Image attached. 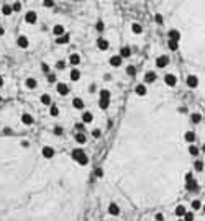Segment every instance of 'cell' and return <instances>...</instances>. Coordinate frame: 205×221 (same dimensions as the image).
Masks as SVG:
<instances>
[{
	"mask_svg": "<svg viewBox=\"0 0 205 221\" xmlns=\"http://www.w3.org/2000/svg\"><path fill=\"white\" fill-rule=\"evenodd\" d=\"M25 85H26V88H36L38 82H36V79H33V77H28L25 80Z\"/></svg>",
	"mask_w": 205,
	"mask_h": 221,
	"instance_id": "obj_25",
	"label": "cell"
},
{
	"mask_svg": "<svg viewBox=\"0 0 205 221\" xmlns=\"http://www.w3.org/2000/svg\"><path fill=\"white\" fill-rule=\"evenodd\" d=\"M3 33H5V30H3V28H0V36H2Z\"/></svg>",
	"mask_w": 205,
	"mask_h": 221,
	"instance_id": "obj_57",
	"label": "cell"
},
{
	"mask_svg": "<svg viewBox=\"0 0 205 221\" xmlns=\"http://www.w3.org/2000/svg\"><path fill=\"white\" fill-rule=\"evenodd\" d=\"M39 102H41L43 105H51V103H53V102H51V97L48 94H43L41 97H39Z\"/></svg>",
	"mask_w": 205,
	"mask_h": 221,
	"instance_id": "obj_30",
	"label": "cell"
},
{
	"mask_svg": "<svg viewBox=\"0 0 205 221\" xmlns=\"http://www.w3.org/2000/svg\"><path fill=\"white\" fill-rule=\"evenodd\" d=\"M41 154H43V157H45V159H51V157H54V149L51 146H45L41 149Z\"/></svg>",
	"mask_w": 205,
	"mask_h": 221,
	"instance_id": "obj_9",
	"label": "cell"
},
{
	"mask_svg": "<svg viewBox=\"0 0 205 221\" xmlns=\"http://www.w3.org/2000/svg\"><path fill=\"white\" fill-rule=\"evenodd\" d=\"M71 157L74 159L79 166H87V164H89V157H87V154L84 152V149H80V147H76V149L71 152Z\"/></svg>",
	"mask_w": 205,
	"mask_h": 221,
	"instance_id": "obj_1",
	"label": "cell"
},
{
	"mask_svg": "<svg viewBox=\"0 0 205 221\" xmlns=\"http://www.w3.org/2000/svg\"><path fill=\"white\" fill-rule=\"evenodd\" d=\"M186 211H187V210H186V206H184V205H177V206H176V210H174L176 216H179V218H182Z\"/></svg>",
	"mask_w": 205,
	"mask_h": 221,
	"instance_id": "obj_27",
	"label": "cell"
},
{
	"mask_svg": "<svg viewBox=\"0 0 205 221\" xmlns=\"http://www.w3.org/2000/svg\"><path fill=\"white\" fill-rule=\"evenodd\" d=\"M56 92H58L59 95H62V97H66L67 94H69V85L64 82H59L58 85H56Z\"/></svg>",
	"mask_w": 205,
	"mask_h": 221,
	"instance_id": "obj_5",
	"label": "cell"
},
{
	"mask_svg": "<svg viewBox=\"0 0 205 221\" xmlns=\"http://www.w3.org/2000/svg\"><path fill=\"white\" fill-rule=\"evenodd\" d=\"M126 74L128 75H136V66H128L126 67Z\"/></svg>",
	"mask_w": 205,
	"mask_h": 221,
	"instance_id": "obj_39",
	"label": "cell"
},
{
	"mask_svg": "<svg viewBox=\"0 0 205 221\" xmlns=\"http://www.w3.org/2000/svg\"><path fill=\"white\" fill-rule=\"evenodd\" d=\"M64 33H66V30H64L62 25H54V26H53V35H54V36H61V35H64Z\"/></svg>",
	"mask_w": 205,
	"mask_h": 221,
	"instance_id": "obj_21",
	"label": "cell"
},
{
	"mask_svg": "<svg viewBox=\"0 0 205 221\" xmlns=\"http://www.w3.org/2000/svg\"><path fill=\"white\" fill-rule=\"evenodd\" d=\"M41 71L45 72V74H49V66H48L46 62H43V64H41Z\"/></svg>",
	"mask_w": 205,
	"mask_h": 221,
	"instance_id": "obj_48",
	"label": "cell"
},
{
	"mask_svg": "<svg viewBox=\"0 0 205 221\" xmlns=\"http://www.w3.org/2000/svg\"><path fill=\"white\" fill-rule=\"evenodd\" d=\"M43 5H45L46 8H53V7H54V0H43Z\"/></svg>",
	"mask_w": 205,
	"mask_h": 221,
	"instance_id": "obj_42",
	"label": "cell"
},
{
	"mask_svg": "<svg viewBox=\"0 0 205 221\" xmlns=\"http://www.w3.org/2000/svg\"><path fill=\"white\" fill-rule=\"evenodd\" d=\"M167 64H169V56H166V54L159 56V58L156 59V67H159V69L167 67Z\"/></svg>",
	"mask_w": 205,
	"mask_h": 221,
	"instance_id": "obj_4",
	"label": "cell"
},
{
	"mask_svg": "<svg viewBox=\"0 0 205 221\" xmlns=\"http://www.w3.org/2000/svg\"><path fill=\"white\" fill-rule=\"evenodd\" d=\"M135 92H136V95H139V97H144V95H146V92H148L146 84H139V85H136L135 87Z\"/></svg>",
	"mask_w": 205,
	"mask_h": 221,
	"instance_id": "obj_11",
	"label": "cell"
},
{
	"mask_svg": "<svg viewBox=\"0 0 205 221\" xmlns=\"http://www.w3.org/2000/svg\"><path fill=\"white\" fill-rule=\"evenodd\" d=\"M108 62H110L112 67H120L123 64V58L120 54H115V56H112V58L108 59Z\"/></svg>",
	"mask_w": 205,
	"mask_h": 221,
	"instance_id": "obj_6",
	"label": "cell"
},
{
	"mask_svg": "<svg viewBox=\"0 0 205 221\" xmlns=\"http://www.w3.org/2000/svg\"><path fill=\"white\" fill-rule=\"evenodd\" d=\"M190 121L194 124H199L200 121H202V115H200V113H192L190 115Z\"/></svg>",
	"mask_w": 205,
	"mask_h": 221,
	"instance_id": "obj_32",
	"label": "cell"
},
{
	"mask_svg": "<svg viewBox=\"0 0 205 221\" xmlns=\"http://www.w3.org/2000/svg\"><path fill=\"white\" fill-rule=\"evenodd\" d=\"M69 64H71V66H79V64H80V56L77 53H72L69 56Z\"/></svg>",
	"mask_w": 205,
	"mask_h": 221,
	"instance_id": "obj_14",
	"label": "cell"
},
{
	"mask_svg": "<svg viewBox=\"0 0 205 221\" xmlns=\"http://www.w3.org/2000/svg\"><path fill=\"white\" fill-rule=\"evenodd\" d=\"M25 21L28 23V25H35L36 21H38V15H36V12L30 10L25 13Z\"/></svg>",
	"mask_w": 205,
	"mask_h": 221,
	"instance_id": "obj_2",
	"label": "cell"
},
{
	"mask_svg": "<svg viewBox=\"0 0 205 221\" xmlns=\"http://www.w3.org/2000/svg\"><path fill=\"white\" fill-rule=\"evenodd\" d=\"M92 121H94V115H92L90 111H84V113H82V123L84 124H89Z\"/></svg>",
	"mask_w": 205,
	"mask_h": 221,
	"instance_id": "obj_18",
	"label": "cell"
},
{
	"mask_svg": "<svg viewBox=\"0 0 205 221\" xmlns=\"http://www.w3.org/2000/svg\"><path fill=\"white\" fill-rule=\"evenodd\" d=\"M200 210H203V213H205V205H203V206H202V208H200Z\"/></svg>",
	"mask_w": 205,
	"mask_h": 221,
	"instance_id": "obj_58",
	"label": "cell"
},
{
	"mask_svg": "<svg viewBox=\"0 0 205 221\" xmlns=\"http://www.w3.org/2000/svg\"><path fill=\"white\" fill-rule=\"evenodd\" d=\"M3 84H5V80H3V77H2V75H0V87H2Z\"/></svg>",
	"mask_w": 205,
	"mask_h": 221,
	"instance_id": "obj_56",
	"label": "cell"
},
{
	"mask_svg": "<svg viewBox=\"0 0 205 221\" xmlns=\"http://www.w3.org/2000/svg\"><path fill=\"white\" fill-rule=\"evenodd\" d=\"M92 136H94V138H100V136H102V131H100V130H94V131H92Z\"/></svg>",
	"mask_w": 205,
	"mask_h": 221,
	"instance_id": "obj_50",
	"label": "cell"
},
{
	"mask_svg": "<svg viewBox=\"0 0 205 221\" xmlns=\"http://www.w3.org/2000/svg\"><path fill=\"white\" fill-rule=\"evenodd\" d=\"M17 44H18V48H22V49H26V48L30 46V39H28V36H25V35H20L17 38Z\"/></svg>",
	"mask_w": 205,
	"mask_h": 221,
	"instance_id": "obj_3",
	"label": "cell"
},
{
	"mask_svg": "<svg viewBox=\"0 0 205 221\" xmlns=\"http://www.w3.org/2000/svg\"><path fill=\"white\" fill-rule=\"evenodd\" d=\"M0 102H2V95H0Z\"/></svg>",
	"mask_w": 205,
	"mask_h": 221,
	"instance_id": "obj_60",
	"label": "cell"
},
{
	"mask_svg": "<svg viewBox=\"0 0 205 221\" xmlns=\"http://www.w3.org/2000/svg\"><path fill=\"white\" fill-rule=\"evenodd\" d=\"M22 123L26 124V126H30V124L35 123V120H33V116H31L30 113H23L22 115Z\"/></svg>",
	"mask_w": 205,
	"mask_h": 221,
	"instance_id": "obj_13",
	"label": "cell"
},
{
	"mask_svg": "<svg viewBox=\"0 0 205 221\" xmlns=\"http://www.w3.org/2000/svg\"><path fill=\"white\" fill-rule=\"evenodd\" d=\"M167 46H169L171 51H177L179 49V41H176V39H167Z\"/></svg>",
	"mask_w": 205,
	"mask_h": 221,
	"instance_id": "obj_28",
	"label": "cell"
},
{
	"mask_svg": "<svg viewBox=\"0 0 205 221\" xmlns=\"http://www.w3.org/2000/svg\"><path fill=\"white\" fill-rule=\"evenodd\" d=\"M48 82H56V74H48Z\"/></svg>",
	"mask_w": 205,
	"mask_h": 221,
	"instance_id": "obj_49",
	"label": "cell"
},
{
	"mask_svg": "<svg viewBox=\"0 0 205 221\" xmlns=\"http://www.w3.org/2000/svg\"><path fill=\"white\" fill-rule=\"evenodd\" d=\"M108 213H110L112 216H118L120 215V208L116 203H110L108 205Z\"/></svg>",
	"mask_w": 205,
	"mask_h": 221,
	"instance_id": "obj_16",
	"label": "cell"
},
{
	"mask_svg": "<svg viewBox=\"0 0 205 221\" xmlns=\"http://www.w3.org/2000/svg\"><path fill=\"white\" fill-rule=\"evenodd\" d=\"M53 133H54L56 136H61V134H62V128H61V126H54Z\"/></svg>",
	"mask_w": 205,
	"mask_h": 221,
	"instance_id": "obj_47",
	"label": "cell"
},
{
	"mask_svg": "<svg viewBox=\"0 0 205 221\" xmlns=\"http://www.w3.org/2000/svg\"><path fill=\"white\" fill-rule=\"evenodd\" d=\"M186 84H187L189 88H195L197 85H199V77H197V75H187Z\"/></svg>",
	"mask_w": 205,
	"mask_h": 221,
	"instance_id": "obj_8",
	"label": "cell"
},
{
	"mask_svg": "<svg viewBox=\"0 0 205 221\" xmlns=\"http://www.w3.org/2000/svg\"><path fill=\"white\" fill-rule=\"evenodd\" d=\"M76 130L84 133V123H77V124H76Z\"/></svg>",
	"mask_w": 205,
	"mask_h": 221,
	"instance_id": "obj_51",
	"label": "cell"
},
{
	"mask_svg": "<svg viewBox=\"0 0 205 221\" xmlns=\"http://www.w3.org/2000/svg\"><path fill=\"white\" fill-rule=\"evenodd\" d=\"M202 151H203V152H205V144H203V146H202Z\"/></svg>",
	"mask_w": 205,
	"mask_h": 221,
	"instance_id": "obj_59",
	"label": "cell"
},
{
	"mask_svg": "<svg viewBox=\"0 0 205 221\" xmlns=\"http://www.w3.org/2000/svg\"><path fill=\"white\" fill-rule=\"evenodd\" d=\"M2 13L5 15V17H10V15L13 13V10H12V5H7V3H5V5L2 7Z\"/></svg>",
	"mask_w": 205,
	"mask_h": 221,
	"instance_id": "obj_34",
	"label": "cell"
},
{
	"mask_svg": "<svg viewBox=\"0 0 205 221\" xmlns=\"http://www.w3.org/2000/svg\"><path fill=\"white\" fill-rule=\"evenodd\" d=\"M86 141H87V136L84 134L82 131H79L77 134H76V143L77 144H86Z\"/></svg>",
	"mask_w": 205,
	"mask_h": 221,
	"instance_id": "obj_23",
	"label": "cell"
},
{
	"mask_svg": "<svg viewBox=\"0 0 205 221\" xmlns=\"http://www.w3.org/2000/svg\"><path fill=\"white\" fill-rule=\"evenodd\" d=\"M95 177H99V179H102V177H103V169L102 167L95 169Z\"/></svg>",
	"mask_w": 205,
	"mask_h": 221,
	"instance_id": "obj_44",
	"label": "cell"
},
{
	"mask_svg": "<svg viewBox=\"0 0 205 221\" xmlns=\"http://www.w3.org/2000/svg\"><path fill=\"white\" fill-rule=\"evenodd\" d=\"M74 2H80V0H74Z\"/></svg>",
	"mask_w": 205,
	"mask_h": 221,
	"instance_id": "obj_61",
	"label": "cell"
},
{
	"mask_svg": "<svg viewBox=\"0 0 205 221\" xmlns=\"http://www.w3.org/2000/svg\"><path fill=\"white\" fill-rule=\"evenodd\" d=\"M154 21H156V23H159V25H163V23H164L163 15H161V13H156V15H154Z\"/></svg>",
	"mask_w": 205,
	"mask_h": 221,
	"instance_id": "obj_43",
	"label": "cell"
},
{
	"mask_svg": "<svg viewBox=\"0 0 205 221\" xmlns=\"http://www.w3.org/2000/svg\"><path fill=\"white\" fill-rule=\"evenodd\" d=\"M194 179V174H192V172H187L186 174V182H189V180H192Z\"/></svg>",
	"mask_w": 205,
	"mask_h": 221,
	"instance_id": "obj_52",
	"label": "cell"
},
{
	"mask_svg": "<svg viewBox=\"0 0 205 221\" xmlns=\"http://www.w3.org/2000/svg\"><path fill=\"white\" fill-rule=\"evenodd\" d=\"M100 98H110V90H107V88L100 90Z\"/></svg>",
	"mask_w": 205,
	"mask_h": 221,
	"instance_id": "obj_41",
	"label": "cell"
},
{
	"mask_svg": "<svg viewBox=\"0 0 205 221\" xmlns=\"http://www.w3.org/2000/svg\"><path fill=\"white\" fill-rule=\"evenodd\" d=\"M12 10H13V13H18V12L22 10V3H20V2H15L13 5H12Z\"/></svg>",
	"mask_w": 205,
	"mask_h": 221,
	"instance_id": "obj_40",
	"label": "cell"
},
{
	"mask_svg": "<svg viewBox=\"0 0 205 221\" xmlns=\"http://www.w3.org/2000/svg\"><path fill=\"white\" fill-rule=\"evenodd\" d=\"M167 36H169V39H176V41H180V31H177V30H169Z\"/></svg>",
	"mask_w": 205,
	"mask_h": 221,
	"instance_id": "obj_24",
	"label": "cell"
},
{
	"mask_svg": "<svg viewBox=\"0 0 205 221\" xmlns=\"http://www.w3.org/2000/svg\"><path fill=\"white\" fill-rule=\"evenodd\" d=\"M164 82H166L167 87H176V84H177V77H176L174 74H166V75H164Z\"/></svg>",
	"mask_w": 205,
	"mask_h": 221,
	"instance_id": "obj_7",
	"label": "cell"
},
{
	"mask_svg": "<svg viewBox=\"0 0 205 221\" xmlns=\"http://www.w3.org/2000/svg\"><path fill=\"white\" fill-rule=\"evenodd\" d=\"M99 107L102 108V110H107V108L110 107V98H100L99 100Z\"/></svg>",
	"mask_w": 205,
	"mask_h": 221,
	"instance_id": "obj_29",
	"label": "cell"
},
{
	"mask_svg": "<svg viewBox=\"0 0 205 221\" xmlns=\"http://www.w3.org/2000/svg\"><path fill=\"white\" fill-rule=\"evenodd\" d=\"M156 221H164V215H163V213H158V215H156Z\"/></svg>",
	"mask_w": 205,
	"mask_h": 221,
	"instance_id": "obj_53",
	"label": "cell"
},
{
	"mask_svg": "<svg viewBox=\"0 0 205 221\" xmlns=\"http://www.w3.org/2000/svg\"><path fill=\"white\" fill-rule=\"evenodd\" d=\"M120 56H122L123 59H126V58H130L131 56V49L128 46H123L122 49H120Z\"/></svg>",
	"mask_w": 205,
	"mask_h": 221,
	"instance_id": "obj_26",
	"label": "cell"
},
{
	"mask_svg": "<svg viewBox=\"0 0 205 221\" xmlns=\"http://www.w3.org/2000/svg\"><path fill=\"white\" fill-rule=\"evenodd\" d=\"M199 152H200V149L197 146H194V144H190V146H189V154H190V156L197 157V156H199Z\"/></svg>",
	"mask_w": 205,
	"mask_h": 221,
	"instance_id": "obj_33",
	"label": "cell"
},
{
	"mask_svg": "<svg viewBox=\"0 0 205 221\" xmlns=\"http://www.w3.org/2000/svg\"><path fill=\"white\" fill-rule=\"evenodd\" d=\"M184 139L189 143V144H192L195 141V133L194 131H186V134H184Z\"/></svg>",
	"mask_w": 205,
	"mask_h": 221,
	"instance_id": "obj_22",
	"label": "cell"
},
{
	"mask_svg": "<svg viewBox=\"0 0 205 221\" xmlns=\"http://www.w3.org/2000/svg\"><path fill=\"white\" fill-rule=\"evenodd\" d=\"M30 146V141H26V139H23L22 141V147H28Z\"/></svg>",
	"mask_w": 205,
	"mask_h": 221,
	"instance_id": "obj_54",
	"label": "cell"
},
{
	"mask_svg": "<svg viewBox=\"0 0 205 221\" xmlns=\"http://www.w3.org/2000/svg\"><path fill=\"white\" fill-rule=\"evenodd\" d=\"M131 31H133L135 35H141L143 33V26L139 25V23H133V25H131Z\"/></svg>",
	"mask_w": 205,
	"mask_h": 221,
	"instance_id": "obj_31",
	"label": "cell"
},
{
	"mask_svg": "<svg viewBox=\"0 0 205 221\" xmlns=\"http://www.w3.org/2000/svg\"><path fill=\"white\" fill-rule=\"evenodd\" d=\"M156 82V74L154 72H146L144 74V84H153Z\"/></svg>",
	"mask_w": 205,
	"mask_h": 221,
	"instance_id": "obj_19",
	"label": "cell"
},
{
	"mask_svg": "<svg viewBox=\"0 0 205 221\" xmlns=\"http://www.w3.org/2000/svg\"><path fill=\"white\" fill-rule=\"evenodd\" d=\"M203 167H205V166H203V160L197 159L195 162H194V169H195L197 172H202V170H203Z\"/></svg>",
	"mask_w": 205,
	"mask_h": 221,
	"instance_id": "obj_35",
	"label": "cell"
},
{
	"mask_svg": "<svg viewBox=\"0 0 205 221\" xmlns=\"http://www.w3.org/2000/svg\"><path fill=\"white\" fill-rule=\"evenodd\" d=\"M64 67H66V62H64V61H58V62H56V69L62 71Z\"/></svg>",
	"mask_w": 205,
	"mask_h": 221,
	"instance_id": "obj_46",
	"label": "cell"
},
{
	"mask_svg": "<svg viewBox=\"0 0 205 221\" xmlns=\"http://www.w3.org/2000/svg\"><path fill=\"white\" fill-rule=\"evenodd\" d=\"M95 28H97V31H103L105 30V25H103V21H97L95 23Z\"/></svg>",
	"mask_w": 205,
	"mask_h": 221,
	"instance_id": "obj_45",
	"label": "cell"
},
{
	"mask_svg": "<svg viewBox=\"0 0 205 221\" xmlns=\"http://www.w3.org/2000/svg\"><path fill=\"white\" fill-rule=\"evenodd\" d=\"M72 107L76 108V110H84V100L82 98H79V97H76L74 100H72Z\"/></svg>",
	"mask_w": 205,
	"mask_h": 221,
	"instance_id": "obj_15",
	"label": "cell"
},
{
	"mask_svg": "<svg viewBox=\"0 0 205 221\" xmlns=\"http://www.w3.org/2000/svg\"><path fill=\"white\" fill-rule=\"evenodd\" d=\"M69 39H71V36L67 33H64L61 36H56V44H67V43H69Z\"/></svg>",
	"mask_w": 205,
	"mask_h": 221,
	"instance_id": "obj_12",
	"label": "cell"
},
{
	"mask_svg": "<svg viewBox=\"0 0 205 221\" xmlns=\"http://www.w3.org/2000/svg\"><path fill=\"white\" fill-rule=\"evenodd\" d=\"M194 218H195L194 211H186V213H184V216H182L184 221H194Z\"/></svg>",
	"mask_w": 205,
	"mask_h": 221,
	"instance_id": "obj_37",
	"label": "cell"
},
{
	"mask_svg": "<svg viewBox=\"0 0 205 221\" xmlns=\"http://www.w3.org/2000/svg\"><path fill=\"white\" fill-rule=\"evenodd\" d=\"M177 221H184V219H177Z\"/></svg>",
	"mask_w": 205,
	"mask_h": 221,
	"instance_id": "obj_62",
	"label": "cell"
},
{
	"mask_svg": "<svg viewBox=\"0 0 205 221\" xmlns=\"http://www.w3.org/2000/svg\"><path fill=\"white\" fill-rule=\"evenodd\" d=\"M49 115H51V116H58V115H59V108H58V105H53V103H51V105H49Z\"/></svg>",
	"mask_w": 205,
	"mask_h": 221,
	"instance_id": "obj_36",
	"label": "cell"
},
{
	"mask_svg": "<svg viewBox=\"0 0 205 221\" xmlns=\"http://www.w3.org/2000/svg\"><path fill=\"white\" fill-rule=\"evenodd\" d=\"M69 79L72 80V82H77V80L80 79V71L79 69H71V72H69Z\"/></svg>",
	"mask_w": 205,
	"mask_h": 221,
	"instance_id": "obj_17",
	"label": "cell"
},
{
	"mask_svg": "<svg viewBox=\"0 0 205 221\" xmlns=\"http://www.w3.org/2000/svg\"><path fill=\"white\" fill-rule=\"evenodd\" d=\"M190 206H192V210H200V208H202V202H200V200H194Z\"/></svg>",
	"mask_w": 205,
	"mask_h": 221,
	"instance_id": "obj_38",
	"label": "cell"
},
{
	"mask_svg": "<svg viewBox=\"0 0 205 221\" xmlns=\"http://www.w3.org/2000/svg\"><path fill=\"white\" fill-rule=\"evenodd\" d=\"M97 48H99L100 51H107L108 48H110V43H108L105 38H99L97 39Z\"/></svg>",
	"mask_w": 205,
	"mask_h": 221,
	"instance_id": "obj_10",
	"label": "cell"
},
{
	"mask_svg": "<svg viewBox=\"0 0 205 221\" xmlns=\"http://www.w3.org/2000/svg\"><path fill=\"white\" fill-rule=\"evenodd\" d=\"M186 188L189 192H195V190H199V185H197V182L192 179V180H189V182L186 183Z\"/></svg>",
	"mask_w": 205,
	"mask_h": 221,
	"instance_id": "obj_20",
	"label": "cell"
},
{
	"mask_svg": "<svg viewBox=\"0 0 205 221\" xmlns=\"http://www.w3.org/2000/svg\"><path fill=\"white\" fill-rule=\"evenodd\" d=\"M89 92H90V94H94V92H95V84H92V85L89 87Z\"/></svg>",
	"mask_w": 205,
	"mask_h": 221,
	"instance_id": "obj_55",
	"label": "cell"
}]
</instances>
